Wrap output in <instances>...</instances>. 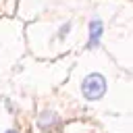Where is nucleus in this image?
Instances as JSON below:
<instances>
[{"instance_id":"obj_4","label":"nucleus","mask_w":133,"mask_h":133,"mask_svg":"<svg viewBox=\"0 0 133 133\" xmlns=\"http://www.w3.org/2000/svg\"><path fill=\"white\" fill-rule=\"evenodd\" d=\"M6 133H19V131H15V129H10V131H6Z\"/></svg>"},{"instance_id":"obj_1","label":"nucleus","mask_w":133,"mask_h":133,"mask_svg":"<svg viewBox=\"0 0 133 133\" xmlns=\"http://www.w3.org/2000/svg\"><path fill=\"white\" fill-rule=\"evenodd\" d=\"M81 91H83V98L89 100V102H96L100 100L104 94H106V79L104 75L100 73H89L83 83H81Z\"/></svg>"},{"instance_id":"obj_2","label":"nucleus","mask_w":133,"mask_h":133,"mask_svg":"<svg viewBox=\"0 0 133 133\" xmlns=\"http://www.w3.org/2000/svg\"><path fill=\"white\" fill-rule=\"evenodd\" d=\"M100 37H102V21H91L89 23V48H96L100 44Z\"/></svg>"},{"instance_id":"obj_3","label":"nucleus","mask_w":133,"mask_h":133,"mask_svg":"<svg viewBox=\"0 0 133 133\" xmlns=\"http://www.w3.org/2000/svg\"><path fill=\"white\" fill-rule=\"evenodd\" d=\"M37 125H39L42 129L50 131V127H56V125H58V118H56L54 112H44V114L37 118Z\"/></svg>"}]
</instances>
